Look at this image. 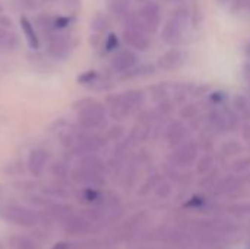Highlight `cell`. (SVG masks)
<instances>
[{
	"label": "cell",
	"instance_id": "cell-1",
	"mask_svg": "<svg viewBox=\"0 0 250 249\" xmlns=\"http://www.w3.org/2000/svg\"><path fill=\"white\" fill-rule=\"evenodd\" d=\"M107 107L103 103L91 101L78 113V125L83 131H94L105 125L107 122Z\"/></svg>",
	"mask_w": 250,
	"mask_h": 249
},
{
	"label": "cell",
	"instance_id": "cell-2",
	"mask_svg": "<svg viewBox=\"0 0 250 249\" xmlns=\"http://www.w3.org/2000/svg\"><path fill=\"white\" fill-rule=\"evenodd\" d=\"M198 154H199L198 141L188 139L186 142L174 147V151L170 154V161L173 166H176L179 169H188L196 163Z\"/></svg>",
	"mask_w": 250,
	"mask_h": 249
},
{
	"label": "cell",
	"instance_id": "cell-3",
	"mask_svg": "<svg viewBox=\"0 0 250 249\" xmlns=\"http://www.w3.org/2000/svg\"><path fill=\"white\" fill-rule=\"evenodd\" d=\"M0 216L6 222H10L21 227H34L38 223V216L34 211L19 205H6L0 208Z\"/></svg>",
	"mask_w": 250,
	"mask_h": 249
},
{
	"label": "cell",
	"instance_id": "cell-4",
	"mask_svg": "<svg viewBox=\"0 0 250 249\" xmlns=\"http://www.w3.org/2000/svg\"><path fill=\"white\" fill-rule=\"evenodd\" d=\"M138 15H139V19L142 22L145 32H148V34L157 32V29L161 23V9L157 3H154V1L144 3L141 6V9L138 10Z\"/></svg>",
	"mask_w": 250,
	"mask_h": 249
},
{
	"label": "cell",
	"instance_id": "cell-5",
	"mask_svg": "<svg viewBox=\"0 0 250 249\" xmlns=\"http://www.w3.org/2000/svg\"><path fill=\"white\" fill-rule=\"evenodd\" d=\"M189 136H190V129H189L188 125H185V122L182 119H179V120H170L164 126L163 138L171 147H177V145L186 142L189 139Z\"/></svg>",
	"mask_w": 250,
	"mask_h": 249
},
{
	"label": "cell",
	"instance_id": "cell-6",
	"mask_svg": "<svg viewBox=\"0 0 250 249\" xmlns=\"http://www.w3.org/2000/svg\"><path fill=\"white\" fill-rule=\"evenodd\" d=\"M108 138L105 135L101 134H91V132H82L78 136V145H76V151L81 153V156H86V154H94L97 151H100L105 144H107Z\"/></svg>",
	"mask_w": 250,
	"mask_h": 249
},
{
	"label": "cell",
	"instance_id": "cell-7",
	"mask_svg": "<svg viewBox=\"0 0 250 249\" xmlns=\"http://www.w3.org/2000/svg\"><path fill=\"white\" fill-rule=\"evenodd\" d=\"M202 132H211L215 136H223V135H226L229 132L227 131V125H226V119H224V114H223L221 109L211 107L205 113Z\"/></svg>",
	"mask_w": 250,
	"mask_h": 249
},
{
	"label": "cell",
	"instance_id": "cell-8",
	"mask_svg": "<svg viewBox=\"0 0 250 249\" xmlns=\"http://www.w3.org/2000/svg\"><path fill=\"white\" fill-rule=\"evenodd\" d=\"M185 29H186V26L180 22V19H177L176 16H171L163 26V31H161L163 41L171 47L179 45L180 41L183 40Z\"/></svg>",
	"mask_w": 250,
	"mask_h": 249
},
{
	"label": "cell",
	"instance_id": "cell-9",
	"mask_svg": "<svg viewBox=\"0 0 250 249\" xmlns=\"http://www.w3.org/2000/svg\"><path fill=\"white\" fill-rule=\"evenodd\" d=\"M123 38L126 44L138 51H146L151 47V38L148 32L138 29V28H129L126 26L123 31Z\"/></svg>",
	"mask_w": 250,
	"mask_h": 249
},
{
	"label": "cell",
	"instance_id": "cell-10",
	"mask_svg": "<svg viewBox=\"0 0 250 249\" xmlns=\"http://www.w3.org/2000/svg\"><path fill=\"white\" fill-rule=\"evenodd\" d=\"M138 65V56L132 50H120L111 59V68L117 73H125Z\"/></svg>",
	"mask_w": 250,
	"mask_h": 249
},
{
	"label": "cell",
	"instance_id": "cell-11",
	"mask_svg": "<svg viewBox=\"0 0 250 249\" xmlns=\"http://www.w3.org/2000/svg\"><path fill=\"white\" fill-rule=\"evenodd\" d=\"M70 53V38L67 35H51L48 40V54L57 60H64Z\"/></svg>",
	"mask_w": 250,
	"mask_h": 249
},
{
	"label": "cell",
	"instance_id": "cell-12",
	"mask_svg": "<svg viewBox=\"0 0 250 249\" xmlns=\"http://www.w3.org/2000/svg\"><path fill=\"white\" fill-rule=\"evenodd\" d=\"M182 63H183V53H182V50L173 47V48L167 50L164 54L160 56V59L157 60V68L164 70V72H170V70L177 69Z\"/></svg>",
	"mask_w": 250,
	"mask_h": 249
},
{
	"label": "cell",
	"instance_id": "cell-13",
	"mask_svg": "<svg viewBox=\"0 0 250 249\" xmlns=\"http://www.w3.org/2000/svg\"><path fill=\"white\" fill-rule=\"evenodd\" d=\"M120 94H122V100H123L125 107L130 112V114L142 110V107L145 104V100H146L145 91H142V90H127V91L120 92Z\"/></svg>",
	"mask_w": 250,
	"mask_h": 249
},
{
	"label": "cell",
	"instance_id": "cell-14",
	"mask_svg": "<svg viewBox=\"0 0 250 249\" xmlns=\"http://www.w3.org/2000/svg\"><path fill=\"white\" fill-rule=\"evenodd\" d=\"M47 160H48V154L47 151L44 150H32L29 153V157H28V169H29V173L35 178L41 176V173L44 172L45 169V164H47Z\"/></svg>",
	"mask_w": 250,
	"mask_h": 249
},
{
	"label": "cell",
	"instance_id": "cell-15",
	"mask_svg": "<svg viewBox=\"0 0 250 249\" xmlns=\"http://www.w3.org/2000/svg\"><path fill=\"white\" fill-rule=\"evenodd\" d=\"M73 179L81 183L94 185V186H100V185L105 183L101 172H97L92 169H85V167H79L76 172H73Z\"/></svg>",
	"mask_w": 250,
	"mask_h": 249
},
{
	"label": "cell",
	"instance_id": "cell-16",
	"mask_svg": "<svg viewBox=\"0 0 250 249\" xmlns=\"http://www.w3.org/2000/svg\"><path fill=\"white\" fill-rule=\"evenodd\" d=\"M242 185H243V179H240L237 176H226V178H223L221 181L217 182V185L214 186V189H215L217 194L231 195V194L240 191L242 189Z\"/></svg>",
	"mask_w": 250,
	"mask_h": 249
},
{
	"label": "cell",
	"instance_id": "cell-17",
	"mask_svg": "<svg viewBox=\"0 0 250 249\" xmlns=\"http://www.w3.org/2000/svg\"><path fill=\"white\" fill-rule=\"evenodd\" d=\"M19 25H21V29H22V32H23V35H25L28 44H29V47H31L32 50H38V48H40V38H38V35H37V31H35L32 22H31L26 16H21Z\"/></svg>",
	"mask_w": 250,
	"mask_h": 249
},
{
	"label": "cell",
	"instance_id": "cell-18",
	"mask_svg": "<svg viewBox=\"0 0 250 249\" xmlns=\"http://www.w3.org/2000/svg\"><path fill=\"white\" fill-rule=\"evenodd\" d=\"M151 134H152V125H144V123L138 122L132 128V131H130V134L127 136V141H129L130 145L141 144V142H145L151 136Z\"/></svg>",
	"mask_w": 250,
	"mask_h": 249
},
{
	"label": "cell",
	"instance_id": "cell-19",
	"mask_svg": "<svg viewBox=\"0 0 250 249\" xmlns=\"http://www.w3.org/2000/svg\"><path fill=\"white\" fill-rule=\"evenodd\" d=\"M221 112L224 114V119H226V125H227V131L234 134V132H239L240 128H242V116L233 109V107H227V106H221Z\"/></svg>",
	"mask_w": 250,
	"mask_h": 249
},
{
	"label": "cell",
	"instance_id": "cell-20",
	"mask_svg": "<svg viewBox=\"0 0 250 249\" xmlns=\"http://www.w3.org/2000/svg\"><path fill=\"white\" fill-rule=\"evenodd\" d=\"M233 109L242 116V120H250V98L245 94H237L233 98Z\"/></svg>",
	"mask_w": 250,
	"mask_h": 249
},
{
	"label": "cell",
	"instance_id": "cell-21",
	"mask_svg": "<svg viewBox=\"0 0 250 249\" xmlns=\"http://www.w3.org/2000/svg\"><path fill=\"white\" fill-rule=\"evenodd\" d=\"M108 10L113 16L125 19L130 12V0H108Z\"/></svg>",
	"mask_w": 250,
	"mask_h": 249
},
{
	"label": "cell",
	"instance_id": "cell-22",
	"mask_svg": "<svg viewBox=\"0 0 250 249\" xmlns=\"http://www.w3.org/2000/svg\"><path fill=\"white\" fill-rule=\"evenodd\" d=\"M157 65H151V63H146V65H141V66H135L133 69L122 73L123 79H130V78H138V76H149V75H154L157 72Z\"/></svg>",
	"mask_w": 250,
	"mask_h": 249
},
{
	"label": "cell",
	"instance_id": "cell-23",
	"mask_svg": "<svg viewBox=\"0 0 250 249\" xmlns=\"http://www.w3.org/2000/svg\"><path fill=\"white\" fill-rule=\"evenodd\" d=\"M201 113V107L198 103L195 101H186L183 106H180V110H179V117L183 120V122H189L195 117H198Z\"/></svg>",
	"mask_w": 250,
	"mask_h": 249
},
{
	"label": "cell",
	"instance_id": "cell-24",
	"mask_svg": "<svg viewBox=\"0 0 250 249\" xmlns=\"http://www.w3.org/2000/svg\"><path fill=\"white\" fill-rule=\"evenodd\" d=\"M215 164V156L212 153H204L202 157H198L196 160V170L199 175L209 173Z\"/></svg>",
	"mask_w": 250,
	"mask_h": 249
},
{
	"label": "cell",
	"instance_id": "cell-25",
	"mask_svg": "<svg viewBox=\"0 0 250 249\" xmlns=\"http://www.w3.org/2000/svg\"><path fill=\"white\" fill-rule=\"evenodd\" d=\"M174 109H176V104L168 97L164 98V100H161V101H157V106H155V112H157V114H158L160 119L170 117L174 113Z\"/></svg>",
	"mask_w": 250,
	"mask_h": 249
},
{
	"label": "cell",
	"instance_id": "cell-26",
	"mask_svg": "<svg viewBox=\"0 0 250 249\" xmlns=\"http://www.w3.org/2000/svg\"><path fill=\"white\" fill-rule=\"evenodd\" d=\"M148 91H149V95L154 101H161V100L168 97L170 85L167 82H160L157 85H151Z\"/></svg>",
	"mask_w": 250,
	"mask_h": 249
},
{
	"label": "cell",
	"instance_id": "cell-27",
	"mask_svg": "<svg viewBox=\"0 0 250 249\" xmlns=\"http://www.w3.org/2000/svg\"><path fill=\"white\" fill-rule=\"evenodd\" d=\"M79 167H85V169H92V170H97V172H103L104 170V163L98 157H95L92 154H86L79 161Z\"/></svg>",
	"mask_w": 250,
	"mask_h": 249
},
{
	"label": "cell",
	"instance_id": "cell-28",
	"mask_svg": "<svg viewBox=\"0 0 250 249\" xmlns=\"http://www.w3.org/2000/svg\"><path fill=\"white\" fill-rule=\"evenodd\" d=\"M243 153V145L242 142L236 141V139H231V141H226L223 145H221V154L224 156H239Z\"/></svg>",
	"mask_w": 250,
	"mask_h": 249
},
{
	"label": "cell",
	"instance_id": "cell-29",
	"mask_svg": "<svg viewBox=\"0 0 250 249\" xmlns=\"http://www.w3.org/2000/svg\"><path fill=\"white\" fill-rule=\"evenodd\" d=\"M108 26H110L108 18H107L105 15H103L101 12H98V13L92 18V21H91V28H92L95 32H98V34L107 31Z\"/></svg>",
	"mask_w": 250,
	"mask_h": 249
},
{
	"label": "cell",
	"instance_id": "cell-30",
	"mask_svg": "<svg viewBox=\"0 0 250 249\" xmlns=\"http://www.w3.org/2000/svg\"><path fill=\"white\" fill-rule=\"evenodd\" d=\"M199 150H204V153H212L214 151V134L211 132H202L198 139Z\"/></svg>",
	"mask_w": 250,
	"mask_h": 249
},
{
	"label": "cell",
	"instance_id": "cell-31",
	"mask_svg": "<svg viewBox=\"0 0 250 249\" xmlns=\"http://www.w3.org/2000/svg\"><path fill=\"white\" fill-rule=\"evenodd\" d=\"M160 117L155 112V109H148V110H141V113L138 114V122L144 123V125H152L154 122H157Z\"/></svg>",
	"mask_w": 250,
	"mask_h": 249
},
{
	"label": "cell",
	"instance_id": "cell-32",
	"mask_svg": "<svg viewBox=\"0 0 250 249\" xmlns=\"http://www.w3.org/2000/svg\"><path fill=\"white\" fill-rule=\"evenodd\" d=\"M229 100V94L224 91H212L208 95V101L211 103L212 107H220L224 106V103Z\"/></svg>",
	"mask_w": 250,
	"mask_h": 249
},
{
	"label": "cell",
	"instance_id": "cell-33",
	"mask_svg": "<svg viewBox=\"0 0 250 249\" xmlns=\"http://www.w3.org/2000/svg\"><path fill=\"white\" fill-rule=\"evenodd\" d=\"M100 78V73L97 70H86L82 75L78 76V84L81 85H89V84H95V81Z\"/></svg>",
	"mask_w": 250,
	"mask_h": 249
},
{
	"label": "cell",
	"instance_id": "cell-34",
	"mask_svg": "<svg viewBox=\"0 0 250 249\" xmlns=\"http://www.w3.org/2000/svg\"><path fill=\"white\" fill-rule=\"evenodd\" d=\"M234 173H248L250 172V157H242L236 160L231 166Z\"/></svg>",
	"mask_w": 250,
	"mask_h": 249
},
{
	"label": "cell",
	"instance_id": "cell-35",
	"mask_svg": "<svg viewBox=\"0 0 250 249\" xmlns=\"http://www.w3.org/2000/svg\"><path fill=\"white\" fill-rule=\"evenodd\" d=\"M107 138H108V141L111 139V141H120L123 136H125V128L122 126V125H114V126H111L108 131H107V135H105Z\"/></svg>",
	"mask_w": 250,
	"mask_h": 249
},
{
	"label": "cell",
	"instance_id": "cell-36",
	"mask_svg": "<svg viewBox=\"0 0 250 249\" xmlns=\"http://www.w3.org/2000/svg\"><path fill=\"white\" fill-rule=\"evenodd\" d=\"M155 194L160 198H167L171 194V185L166 181H161L160 183L155 185Z\"/></svg>",
	"mask_w": 250,
	"mask_h": 249
},
{
	"label": "cell",
	"instance_id": "cell-37",
	"mask_svg": "<svg viewBox=\"0 0 250 249\" xmlns=\"http://www.w3.org/2000/svg\"><path fill=\"white\" fill-rule=\"evenodd\" d=\"M104 47H105V51H113V50L119 48V37L114 32H110L104 41Z\"/></svg>",
	"mask_w": 250,
	"mask_h": 249
},
{
	"label": "cell",
	"instance_id": "cell-38",
	"mask_svg": "<svg viewBox=\"0 0 250 249\" xmlns=\"http://www.w3.org/2000/svg\"><path fill=\"white\" fill-rule=\"evenodd\" d=\"M70 23V18L69 16H57L53 18V29H63Z\"/></svg>",
	"mask_w": 250,
	"mask_h": 249
},
{
	"label": "cell",
	"instance_id": "cell-39",
	"mask_svg": "<svg viewBox=\"0 0 250 249\" xmlns=\"http://www.w3.org/2000/svg\"><path fill=\"white\" fill-rule=\"evenodd\" d=\"M240 132H242V138L245 142H249L250 141V120H246L242 123V128H240Z\"/></svg>",
	"mask_w": 250,
	"mask_h": 249
},
{
	"label": "cell",
	"instance_id": "cell-40",
	"mask_svg": "<svg viewBox=\"0 0 250 249\" xmlns=\"http://www.w3.org/2000/svg\"><path fill=\"white\" fill-rule=\"evenodd\" d=\"M64 7L75 12L81 7V0H64Z\"/></svg>",
	"mask_w": 250,
	"mask_h": 249
},
{
	"label": "cell",
	"instance_id": "cell-41",
	"mask_svg": "<svg viewBox=\"0 0 250 249\" xmlns=\"http://www.w3.org/2000/svg\"><path fill=\"white\" fill-rule=\"evenodd\" d=\"M243 76L250 88V62H245V65H243Z\"/></svg>",
	"mask_w": 250,
	"mask_h": 249
},
{
	"label": "cell",
	"instance_id": "cell-42",
	"mask_svg": "<svg viewBox=\"0 0 250 249\" xmlns=\"http://www.w3.org/2000/svg\"><path fill=\"white\" fill-rule=\"evenodd\" d=\"M22 3H23L26 7H29V9L34 7V0H22Z\"/></svg>",
	"mask_w": 250,
	"mask_h": 249
},
{
	"label": "cell",
	"instance_id": "cell-43",
	"mask_svg": "<svg viewBox=\"0 0 250 249\" xmlns=\"http://www.w3.org/2000/svg\"><path fill=\"white\" fill-rule=\"evenodd\" d=\"M245 53H246L248 57H250V40L246 43V45H245Z\"/></svg>",
	"mask_w": 250,
	"mask_h": 249
},
{
	"label": "cell",
	"instance_id": "cell-44",
	"mask_svg": "<svg viewBox=\"0 0 250 249\" xmlns=\"http://www.w3.org/2000/svg\"><path fill=\"white\" fill-rule=\"evenodd\" d=\"M248 145H249V148H250V141H249V142H248Z\"/></svg>",
	"mask_w": 250,
	"mask_h": 249
},
{
	"label": "cell",
	"instance_id": "cell-45",
	"mask_svg": "<svg viewBox=\"0 0 250 249\" xmlns=\"http://www.w3.org/2000/svg\"><path fill=\"white\" fill-rule=\"evenodd\" d=\"M176 1H183V0H176Z\"/></svg>",
	"mask_w": 250,
	"mask_h": 249
}]
</instances>
